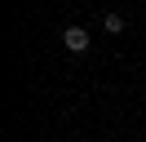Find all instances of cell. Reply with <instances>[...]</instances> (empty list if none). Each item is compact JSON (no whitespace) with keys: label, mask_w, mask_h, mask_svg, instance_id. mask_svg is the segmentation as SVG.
I'll return each mask as SVG.
<instances>
[{"label":"cell","mask_w":146,"mask_h":142,"mask_svg":"<svg viewBox=\"0 0 146 142\" xmlns=\"http://www.w3.org/2000/svg\"><path fill=\"white\" fill-rule=\"evenodd\" d=\"M89 40H93V36L84 31V27H62V44H66L71 53H84V49H89Z\"/></svg>","instance_id":"obj_1"},{"label":"cell","mask_w":146,"mask_h":142,"mask_svg":"<svg viewBox=\"0 0 146 142\" xmlns=\"http://www.w3.org/2000/svg\"><path fill=\"white\" fill-rule=\"evenodd\" d=\"M102 27H106L111 36H115V31H124V13H106V22H102Z\"/></svg>","instance_id":"obj_2"}]
</instances>
